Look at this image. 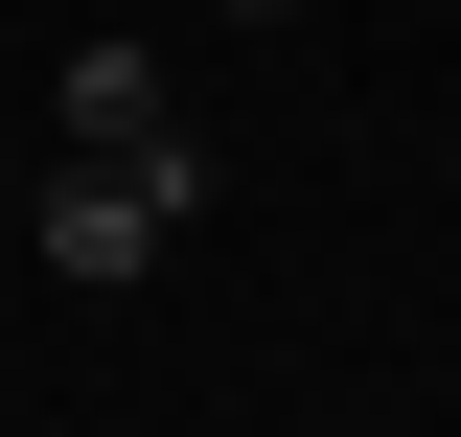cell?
<instances>
[{
    "mask_svg": "<svg viewBox=\"0 0 461 437\" xmlns=\"http://www.w3.org/2000/svg\"><path fill=\"white\" fill-rule=\"evenodd\" d=\"M23 184H47V162H0V254H23Z\"/></svg>",
    "mask_w": 461,
    "mask_h": 437,
    "instance_id": "obj_3",
    "label": "cell"
},
{
    "mask_svg": "<svg viewBox=\"0 0 461 437\" xmlns=\"http://www.w3.org/2000/svg\"><path fill=\"white\" fill-rule=\"evenodd\" d=\"M47 138H185V69L139 47V23H93V47L47 69Z\"/></svg>",
    "mask_w": 461,
    "mask_h": 437,
    "instance_id": "obj_2",
    "label": "cell"
},
{
    "mask_svg": "<svg viewBox=\"0 0 461 437\" xmlns=\"http://www.w3.org/2000/svg\"><path fill=\"white\" fill-rule=\"evenodd\" d=\"M230 23H300V0H230Z\"/></svg>",
    "mask_w": 461,
    "mask_h": 437,
    "instance_id": "obj_4",
    "label": "cell"
},
{
    "mask_svg": "<svg viewBox=\"0 0 461 437\" xmlns=\"http://www.w3.org/2000/svg\"><path fill=\"white\" fill-rule=\"evenodd\" d=\"M185 230H208V138H69V162L23 184V254H47L69 299H139Z\"/></svg>",
    "mask_w": 461,
    "mask_h": 437,
    "instance_id": "obj_1",
    "label": "cell"
}]
</instances>
